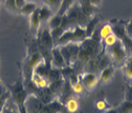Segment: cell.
Here are the masks:
<instances>
[{"label":"cell","instance_id":"6da1fadb","mask_svg":"<svg viewBox=\"0 0 132 113\" xmlns=\"http://www.w3.org/2000/svg\"><path fill=\"white\" fill-rule=\"evenodd\" d=\"M108 49V55L118 65H123L127 59V51L122 44L121 40H118L114 45L111 47L107 48Z\"/></svg>","mask_w":132,"mask_h":113},{"label":"cell","instance_id":"7a4b0ae2","mask_svg":"<svg viewBox=\"0 0 132 113\" xmlns=\"http://www.w3.org/2000/svg\"><path fill=\"white\" fill-rule=\"evenodd\" d=\"M44 105L45 104L34 94L28 96V98L26 99L24 102L23 103V106L26 109L27 113H41Z\"/></svg>","mask_w":132,"mask_h":113},{"label":"cell","instance_id":"3957f363","mask_svg":"<svg viewBox=\"0 0 132 113\" xmlns=\"http://www.w3.org/2000/svg\"><path fill=\"white\" fill-rule=\"evenodd\" d=\"M51 63L53 67L59 68V69H63L67 66L59 46H54L51 49Z\"/></svg>","mask_w":132,"mask_h":113},{"label":"cell","instance_id":"277c9868","mask_svg":"<svg viewBox=\"0 0 132 113\" xmlns=\"http://www.w3.org/2000/svg\"><path fill=\"white\" fill-rule=\"evenodd\" d=\"M99 81V77L93 72H84L81 75V83L83 84L85 89L92 90L96 87Z\"/></svg>","mask_w":132,"mask_h":113},{"label":"cell","instance_id":"5b68a950","mask_svg":"<svg viewBox=\"0 0 132 113\" xmlns=\"http://www.w3.org/2000/svg\"><path fill=\"white\" fill-rule=\"evenodd\" d=\"M38 13H39V18L41 24H45L49 22V20L55 15V12L53 11L49 6L46 4H40L38 6Z\"/></svg>","mask_w":132,"mask_h":113},{"label":"cell","instance_id":"8992f818","mask_svg":"<svg viewBox=\"0 0 132 113\" xmlns=\"http://www.w3.org/2000/svg\"><path fill=\"white\" fill-rule=\"evenodd\" d=\"M41 61V56L39 54H34L31 56V58L29 59L28 63H26L24 65V70H26V76L29 78V76L31 75V73L33 72L34 68L40 63Z\"/></svg>","mask_w":132,"mask_h":113},{"label":"cell","instance_id":"52a82bcc","mask_svg":"<svg viewBox=\"0 0 132 113\" xmlns=\"http://www.w3.org/2000/svg\"><path fill=\"white\" fill-rule=\"evenodd\" d=\"M40 41L43 45L48 49H52L54 47V39L51 35L50 28H43L40 32Z\"/></svg>","mask_w":132,"mask_h":113},{"label":"cell","instance_id":"ba28073f","mask_svg":"<svg viewBox=\"0 0 132 113\" xmlns=\"http://www.w3.org/2000/svg\"><path fill=\"white\" fill-rule=\"evenodd\" d=\"M29 18V27L30 30H32V32L36 33L39 31V29L41 27V22L39 18V13H38V8L31 15L28 16Z\"/></svg>","mask_w":132,"mask_h":113},{"label":"cell","instance_id":"9c48e42d","mask_svg":"<svg viewBox=\"0 0 132 113\" xmlns=\"http://www.w3.org/2000/svg\"><path fill=\"white\" fill-rule=\"evenodd\" d=\"M114 73V67L113 65H108L102 69L101 74L99 76V81L102 84H107L112 80Z\"/></svg>","mask_w":132,"mask_h":113},{"label":"cell","instance_id":"30bf717a","mask_svg":"<svg viewBox=\"0 0 132 113\" xmlns=\"http://www.w3.org/2000/svg\"><path fill=\"white\" fill-rule=\"evenodd\" d=\"M65 108L69 113L77 112L79 108V103L77 99L75 98H69L67 100H65Z\"/></svg>","mask_w":132,"mask_h":113},{"label":"cell","instance_id":"8fae6325","mask_svg":"<svg viewBox=\"0 0 132 113\" xmlns=\"http://www.w3.org/2000/svg\"><path fill=\"white\" fill-rule=\"evenodd\" d=\"M59 47H60V51H61L62 56H63L64 60H65V62H66L67 66H70L71 63L75 61H73V58L71 56L70 49L67 46V44H65V45H60Z\"/></svg>","mask_w":132,"mask_h":113},{"label":"cell","instance_id":"7c38bea8","mask_svg":"<svg viewBox=\"0 0 132 113\" xmlns=\"http://www.w3.org/2000/svg\"><path fill=\"white\" fill-rule=\"evenodd\" d=\"M122 70L124 77L127 80L132 81V55L127 56L126 61H125V62L123 63L122 65Z\"/></svg>","mask_w":132,"mask_h":113},{"label":"cell","instance_id":"4fadbf2b","mask_svg":"<svg viewBox=\"0 0 132 113\" xmlns=\"http://www.w3.org/2000/svg\"><path fill=\"white\" fill-rule=\"evenodd\" d=\"M64 85H65V81H64L63 78H61L59 80H55L50 82L48 88L51 90V92L54 95H59L60 93H62V90L64 88Z\"/></svg>","mask_w":132,"mask_h":113},{"label":"cell","instance_id":"5bb4252c","mask_svg":"<svg viewBox=\"0 0 132 113\" xmlns=\"http://www.w3.org/2000/svg\"><path fill=\"white\" fill-rule=\"evenodd\" d=\"M39 5L36 4V3H33V2H27L26 4L20 9V14L24 15V16H29L31 15L35 11V10L38 8Z\"/></svg>","mask_w":132,"mask_h":113},{"label":"cell","instance_id":"9a60e30c","mask_svg":"<svg viewBox=\"0 0 132 113\" xmlns=\"http://www.w3.org/2000/svg\"><path fill=\"white\" fill-rule=\"evenodd\" d=\"M112 26H113V33L119 40H121L125 36V24H112Z\"/></svg>","mask_w":132,"mask_h":113},{"label":"cell","instance_id":"2e32d148","mask_svg":"<svg viewBox=\"0 0 132 113\" xmlns=\"http://www.w3.org/2000/svg\"><path fill=\"white\" fill-rule=\"evenodd\" d=\"M111 33H113V26H112V24H109V23L104 24L101 26L99 32H98L100 40H103L104 38H106L108 35H110Z\"/></svg>","mask_w":132,"mask_h":113},{"label":"cell","instance_id":"e0dca14e","mask_svg":"<svg viewBox=\"0 0 132 113\" xmlns=\"http://www.w3.org/2000/svg\"><path fill=\"white\" fill-rule=\"evenodd\" d=\"M75 3H76V0H63L61 6H60V8H59L56 14L61 15V16L65 15L67 13V11L70 9Z\"/></svg>","mask_w":132,"mask_h":113},{"label":"cell","instance_id":"ac0fdd59","mask_svg":"<svg viewBox=\"0 0 132 113\" xmlns=\"http://www.w3.org/2000/svg\"><path fill=\"white\" fill-rule=\"evenodd\" d=\"M62 22H63V16L55 14L51 19L49 20V22H48L49 28H50V29H53V28H56V27H58V26H61Z\"/></svg>","mask_w":132,"mask_h":113},{"label":"cell","instance_id":"d6986e66","mask_svg":"<svg viewBox=\"0 0 132 113\" xmlns=\"http://www.w3.org/2000/svg\"><path fill=\"white\" fill-rule=\"evenodd\" d=\"M62 78V71L59 68H55L53 67L52 69H50L48 72L47 79L49 80V82H52L55 80H59Z\"/></svg>","mask_w":132,"mask_h":113},{"label":"cell","instance_id":"ffe728a7","mask_svg":"<svg viewBox=\"0 0 132 113\" xmlns=\"http://www.w3.org/2000/svg\"><path fill=\"white\" fill-rule=\"evenodd\" d=\"M71 84V90H72V92L76 95H81L83 94V92H84V86L83 84L81 83V81H78L76 80L75 82H71L70 83Z\"/></svg>","mask_w":132,"mask_h":113},{"label":"cell","instance_id":"44dd1931","mask_svg":"<svg viewBox=\"0 0 132 113\" xmlns=\"http://www.w3.org/2000/svg\"><path fill=\"white\" fill-rule=\"evenodd\" d=\"M41 1H42L43 4H46L47 6H49L56 14L60 8V6H61L63 0H41Z\"/></svg>","mask_w":132,"mask_h":113},{"label":"cell","instance_id":"7402d4cb","mask_svg":"<svg viewBox=\"0 0 132 113\" xmlns=\"http://www.w3.org/2000/svg\"><path fill=\"white\" fill-rule=\"evenodd\" d=\"M118 40H119V39H118L113 33H111V34L108 35L106 38H104L102 41L104 43L105 48H109V47H111V46H113V45H114Z\"/></svg>","mask_w":132,"mask_h":113},{"label":"cell","instance_id":"603a6c76","mask_svg":"<svg viewBox=\"0 0 132 113\" xmlns=\"http://www.w3.org/2000/svg\"><path fill=\"white\" fill-rule=\"evenodd\" d=\"M91 59V55L82 47H79V51L77 54V60H79L82 62H87Z\"/></svg>","mask_w":132,"mask_h":113},{"label":"cell","instance_id":"cb8c5ba5","mask_svg":"<svg viewBox=\"0 0 132 113\" xmlns=\"http://www.w3.org/2000/svg\"><path fill=\"white\" fill-rule=\"evenodd\" d=\"M4 6L9 12L13 13V14H18V13H20V10L16 6L15 0H5Z\"/></svg>","mask_w":132,"mask_h":113},{"label":"cell","instance_id":"d4e9b609","mask_svg":"<svg viewBox=\"0 0 132 113\" xmlns=\"http://www.w3.org/2000/svg\"><path fill=\"white\" fill-rule=\"evenodd\" d=\"M118 110V113H132V101L125 99Z\"/></svg>","mask_w":132,"mask_h":113},{"label":"cell","instance_id":"484cf974","mask_svg":"<svg viewBox=\"0 0 132 113\" xmlns=\"http://www.w3.org/2000/svg\"><path fill=\"white\" fill-rule=\"evenodd\" d=\"M95 106H96L97 110L103 111V112L108 109V103L106 102L105 99H98V100L96 101V103H95Z\"/></svg>","mask_w":132,"mask_h":113},{"label":"cell","instance_id":"4316f807","mask_svg":"<svg viewBox=\"0 0 132 113\" xmlns=\"http://www.w3.org/2000/svg\"><path fill=\"white\" fill-rule=\"evenodd\" d=\"M125 35L132 40V21L125 24Z\"/></svg>","mask_w":132,"mask_h":113},{"label":"cell","instance_id":"83f0119b","mask_svg":"<svg viewBox=\"0 0 132 113\" xmlns=\"http://www.w3.org/2000/svg\"><path fill=\"white\" fill-rule=\"evenodd\" d=\"M125 99L132 101V86H128L125 91Z\"/></svg>","mask_w":132,"mask_h":113},{"label":"cell","instance_id":"f1b7e54d","mask_svg":"<svg viewBox=\"0 0 132 113\" xmlns=\"http://www.w3.org/2000/svg\"><path fill=\"white\" fill-rule=\"evenodd\" d=\"M28 2V0H15V3H16V6L18 9H21L23 6H24L26 3Z\"/></svg>","mask_w":132,"mask_h":113},{"label":"cell","instance_id":"f546056e","mask_svg":"<svg viewBox=\"0 0 132 113\" xmlns=\"http://www.w3.org/2000/svg\"><path fill=\"white\" fill-rule=\"evenodd\" d=\"M89 2L93 7H99L102 3V0H89Z\"/></svg>","mask_w":132,"mask_h":113},{"label":"cell","instance_id":"4dcf8cb0","mask_svg":"<svg viewBox=\"0 0 132 113\" xmlns=\"http://www.w3.org/2000/svg\"><path fill=\"white\" fill-rule=\"evenodd\" d=\"M104 113H118V110L116 108H112V109H107L106 111H104Z\"/></svg>","mask_w":132,"mask_h":113},{"label":"cell","instance_id":"1f68e13d","mask_svg":"<svg viewBox=\"0 0 132 113\" xmlns=\"http://www.w3.org/2000/svg\"><path fill=\"white\" fill-rule=\"evenodd\" d=\"M28 2H33V3H36V4L40 5L42 4V1L41 0H28Z\"/></svg>","mask_w":132,"mask_h":113},{"label":"cell","instance_id":"d6a6232c","mask_svg":"<svg viewBox=\"0 0 132 113\" xmlns=\"http://www.w3.org/2000/svg\"><path fill=\"white\" fill-rule=\"evenodd\" d=\"M2 113H15L14 111H13V109H5L4 111H3V112Z\"/></svg>","mask_w":132,"mask_h":113},{"label":"cell","instance_id":"836d02e7","mask_svg":"<svg viewBox=\"0 0 132 113\" xmlns=\"http://www.w3.org/2000/svg\"><path fill=\"white\" fill-rule=\"evenodd\" d=\"M2 95H3V87L0 85V97H1Z\"/></svg>","mask_w":132,"mask_h":113}]
</instances>
